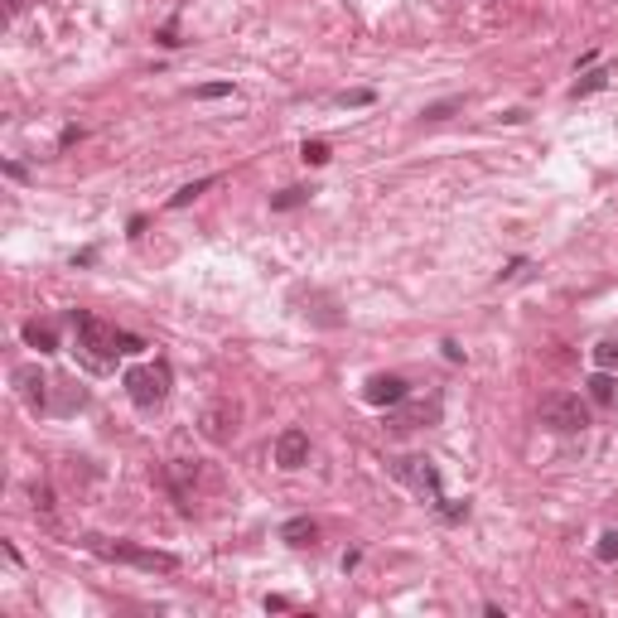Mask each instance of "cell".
<instances>
[{"mask_svg": "<svg viewBox=\"0 0 618 618\" xmlns=\"http://www.w3.org/2000/svg\"><path fill=\"white\" fill-rule=\"evenodd\" d=\"M68 324H73V334H78V348L73 353H78V363L88 368V372H107V368H116V357H131V353H145L150 348L141 334L116 329V324L88 314V309H68Z\"/></svg>", "mask_w": 618, "mask_h": 618, "instance_id": "6da1fadb", "label": "cell"}, {"mask_svg": "<svg viewBox=\"0 0 618 618\" xmlns=\"http://www.w3.org/2000/svg\"><path fill=\"white\" fill-rule=\"evenodd\" d=\"M82 546H88L92 556H101V560L135 565V570H150V575H175V570H179V556H175V551H154V546H141V541H112V537H97V531H88V537H82Z\"/></svg>", "mask_w": 618, "mask_h": 618, "instance_id": "7a4b0ae2", "label": "cell"}, {"mask_svg": "<svg viewBox=\"0 0 618 618\" xmlns=\"http://www.w3.org/2000/svg\"><path fill=\"white\" fill-rule=\"evenodd\" d=\"M537 416H541L546 431H556V435H580V431H590V406L580 401L575 391H546Z\"/></svg>", "mask_w": 618, "mask_h": 618, "instance_id": "3957f363", "label": "cell"}, {"mask_svg": "<svg viewBox=\"0 0 618 618\" xmlns=\"http://www.w3.org/2000/svg\"><path fill=\"white\" fill-rule=\"evenodd\" d=\"M387 474L397 478V484H406L416 497H431V507L444 497L440 469H435V459H425V454H401V459H387Z\"/></svg>", "mask_w": 618, "mask_h": 618, "instance_id": "277c9868", "label": "cell"}, {"mask_svg": "<svg viewBox=\"0 0 618 618\" xmlns=\"http://www.w3.org/2000/svg\"><path fill=\"white\" fill-rule=\"evenodd\" d=\"M122 387H126L131 406H141V410H154V406H165V397H169V363L131 368V372L122 377Z\"/></svg>", "mask_w": 618, "mask_h": 618, "instance_id": "5b68a950", "label": "cell"}, {"mask_svg": "<svg viewBox=\"0 0 618 618\" xmlns=\"http://www.w3.org/2000/svg\"><path fill=\"white\" fill-rule=\"evenodd\" d=\"M440 421V397H431V401H401V406H391L387 410V431L391 435H406V431H421V425H435Z\"/></svg>", "mask_w": 618, "mask_h": 618, "instance_id": "8992f818", "label": "cell"}, {"mask_svg": "<svg viewBox=\"0 0 618 618\" xmlns=\"http://www.w3.org/2000/svg\"><path fill=\"white\" fill-rule=\"evenodd\" d=\"M406 397H410V387H406V377H397V372H377V377H368V387H363V401L382 406V410L401 406Z\"/></svg>", "mask_w": 618, "mask_h": 618, "instance_id": "52a82bcc", "label": "cell"}, {"mask_svg": "<svg viewBox=\"0 0 618 618\" xmlns=\"http://www.w3.org/2000/svg\"><path fill=\"white\" fill-rule=\"evenodd\" d=\"M10 382L20 387V397H25L29 410H39V416H44V410H54V406H48V387H54V382H48L39 368H15Z\"/></svg>", "mask_w": 618, "mask_h": 618, "instance_id": "ba28073f", "label": "cell"}, {"mask_svg": "<svg viewBox=\"0 0 618 618\" xmlns=\"http://www.w3.org/2000/svg\"><path fill=\"white\" fill-rule=\"evenodd\" d=\"M276 464L281 469H304L309 464V435L300 431V425H290V431L276 435Z\"/></svg>", "mask_w": 618, "mask_h": 618, "instance_id": "9c48e42d", "label": "cell"}, {"mask_svg": "<svg viewBox=\"0 0 618 618\" xmlns=\"http://www.w3.org/2000/svg\"><path fill=\"white\" fill-rule=\"evenodd\" d=\"M198 435L213 440V444H228V440L237 435V416H232L228 406H208V410L198 416Z\"/></svg>", "mask_w": 618, "mask_h": 618, "instance_id": "30bf717a", "label": "cell"}, {"mask_svg": "<svg viewBox=\"0 0 618 618\" xmlns=\"http://www.w3.org/2000/svg\"><path fill=\"white\" fill-rule=\"evenodd\" d=\"M281 541L295 546V551H304V546H319V522L314 517H290L281 527Z\"/></svg>", "mask_w": 618, "mask_h": 618, "instance_id": "8fae6325", "label": "cell"}, {"mask_svg": "<svg viewBox=\"0 0 618 618\" xmlns=\"http://www.w3.org/2000/svg\"><path fill=\"white\" fill-rule=\"evenodd\" d=\"M585 387H590V401H594V406H618V372H604V368H599Z\"/></svg>", "mask_w": 618, "mask_h": 618, "instance_id": "7c38bea8", "label": "cell"}, {"mask_svg": "<svg viewBox=\"0 0 618 618\" xmlns=\"http://www.w3.org/2000/svg\"><path fill=\"white\" fill-rule=\"evenodd\" d=\"M609 68H585V73H575V88H570V97L580 101V97H594V92H604L609 88Z\"/></svg>", "mask_w": 618, "mask_h": 618, "instance_id": "4fadbf2b", "label": "cell"}, {"mask_svg": "<svg viewBox=\"0 0 618 618\" xmlns=\"http://www.w3.org/2000/svg\"><path fill=\"white\" fill-rule=\"evenodd\" d=\"M319 188L309 184H295V188H281V194H271V213H290V208H304L309 198H314Z\"/></svg>", "mask_w": 618, "mask_h": 618, "instance_id": "5bb4252c", "label": "cell"}, {"mask_svg": "<svg viewBox=\"0 0 618 618\" xmlns=\"http://www.w3.org/2000/svg\"><path fill=\"white\" fill-rule=\"evenodd\" d=\"M20 334H25V343H29V348H39V353H59V334H54V324L29 319Z\"/></svg>", "mask_w": 618, "mask_h": 618, "instance_id": "9a60e30c", "label": "cell"}, {"mask_svg": "<svg viewBox=\"0 0 618 618\" xmlns=\"http://www.w3.org/2000/svg\"><path fill=\"white\" fill-rule=\"evenodd\" d=\"M213 184H218V175H203V179H194V184H184L179 194H169V208H175V213H179V208H188V203H194L198 194H208Z\"/></svg>", "mask_w": 618, "mask_h": 618, "instance_id": "2e32d148", "label": "cell"}, {"mask_svg": "<svg viewBox=\"0 0 618 618\" xmlns=\"http://www.w3.org/2000/svg\"><path fill=\"white\" fill-rule=\"evenodd\" d=\"M300 160H304V165H329V160H334V154H329V141H304V145H300Z\"/></svg>", "mask_w": 618, "mask_h": 618, "instance_id": "e0dca14e", "label": "cell"}, {"mask_svg": "<svg viewBox=\"0 0 618 618\" xmlns=\"http://www.w3.org/2000/svg\"><path fill=\"white\" fill-rule=\"evenodd\" d=\"M29 497H34V512H39V517H44L48 527H54V522H59V517H54V493L34 484V493H29Z\"/></svg>", "mask_w": 618, "mask_h": 618, "instance_id": "ac0fdd59", "label": "cell"}, {"mask_svg": "<svg viewBox=\"0 0 618 618\" xmlns=\"http://www.w3.org/2000/svg\"><path fill=\"white\" fill-rule=\"evenodd\" d=\"M435 512H440L444 522H464V517H469V503H459V497H440Z\"/></svg>", "mask_w": 618, "mask_h": 618, "instance_id": "d6986e66", "label": "cell"}, {"mask_svg": "<svg viewBox=\"0 0 618 618\" xmlns=\"http://www.w3.org/2000/svg\"><path fill=\"white\" fill-rule=\"evenodd\" d=\"M594 363L604 368V372H618V343H594Z\"/></svg>", "mask_w": 618, "mask_h": 618, "instance_id": "ffe728a7", "label": "cell"}, {"mask_svg": "<svg viewBox=\"0 0 618 618\" xmlns=\"http://www.w3.org/2000/svg\"><path fill=\"white\" fill-rule=\"evenodd\" d=\"M594 560H604V565H613V560H618V531H604V537H599Z\"/></svg>", "mask_w": 618, "mask_h": 618, "instance_id": "44dd1931", "label": "cell"}, {"mask_svg": "<svg viewBox=\"0 0 618 618\" xmlns=\"http://www.w3.org/2000/svg\"><path fill=\"white\" fill-rule=\"evenodd\" d=\"M459 107H464V97H450V101H435V107H425L421 116H425V122H444V116L459 112Z\"/></svg>", "mask_w": 618, "mask_h": 618, "instance_id": "7402d4cb", "label": "cell"}, {"mask_svg": "<svg viewBox=\"0 0 618 618\" xmlns=\"http://www.w3.org/2000/svg\"><path fill=\"white\" fill-rule=\"evenodd\" d=\"M198 101H218V97H232V82H203V88H194Z\"/></svg>", "mask_w": 618, "mask_h": 618, "instance_id": "603a6c76", "label": "cell"}, {"mask_svg": "<svg viewBox=\"0 0 618 618\" xmlns=\"http://www.w3.org/2000/svg\"><path fill=\"white\" fill-rule=\"evenodd\" d=\"M334 101H338V107H368L372 92H368V88H353V92H338Z\"/></svg>", "mask_w": 618, "mask_h": 618, "instance_id": "cb8c5ba5", "label": "cell"}, {"mask_svg": "<svg viewBox=\"0 0 618 618\" xmlns=\"http://www.w3.org/2000/svg\"><path fill=\"white\" fill-rule=\"evenodd\" d=\"M527 271V256H517V261H507L503 271H497V281H512V276H522Z\"/></svg>", "mask_w": 618, "mask_h": 618, "instance_id": "d4e9b609", "label": "cell"}, {"mask_svg": "<svg viewBox=\"0 0 618 618\" xmlns=\"http://www.w3.org/2000/svg\"><path fill=\"white\" fill-rule=\"evenodd\" d=\"M78 141H82V126H63V135H59V150L78 145Z\"/></svg>", "mask_w": 618, "mask_h": 618, "instance_id": "484cf974", "label": "cell"}, {"mask_svg": "<svg viewBox=\"0 0 618 618\" xmlns=\"http://www.w3.org/2000/svg\"><path fill=\"white\" fill-rule=\"evenodd\" d=\"M154 39H160L165 48H179V44H184V39H179V34H175V25H165L160 34H154Z\"/></svg>", "mask_w": 618, "mask_h": 618, "instance_id": "4316f807", "label": "cell"}, {"mask_svg": "<svg viewBox=\"0 0 618 618\" xmlns=\"http://www.w3.org/2000/svg\"><path fill=\"white\" fill-rule=\"evenodd\" d=\"M290 609V599H281V594H266V613H285Z\"/></svg>", "mask_w": 618, "mask_h": 618, "instance_id": "83f0119b", "label": "cell"}, {"mask_svg": "<svg viewBox=\"0 0 618 618\" xmlns=\"http://www.w3.org/2000/svg\"><path fill=\"white\" fill-rule=\"evenodd\" d=\"M440 348H444V357H450V363H464V348H459V343H440Z\"/></svg>", "mask_w": 618, "mask_h": 618, "instance_id": "f1b7e54d", "label": "cell"}, {"mask_svg": "<svg viewBox=\"0 0 618 618\" xmlns=\"http://www.w3.org/2000/svg\"><path fill=\"white\" fill-rule=\"evenodd\" d=\"M503 122H507V126H522V122H527V112H522V107H512V112H503Z\"/></svg>", "mask_w": 618, "mask_h": 618, "instance_id": "f546056e", "label": "cell"}]
</instances>
